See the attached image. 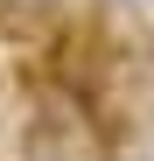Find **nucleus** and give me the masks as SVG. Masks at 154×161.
<instances>
[]
</instances>
